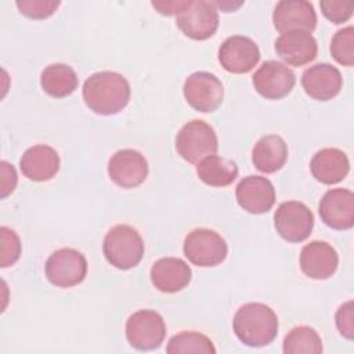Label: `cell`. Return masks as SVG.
<instances>
[{
	"mask_svg": "<svg viewBox=\"0 0 354 354\" xmlns=\"http://www.w3.org/2000/svg\"><path fill=\"white\" fill-rule=\"evenodd\" d=\"M130 93L127 79L112 71L93 73L86 79L82 88L84 104L100 115H115L124 109Z\"/></svg>",
	"mask_w": 354,
	"mask_h": 354,
	"instance_id": "obj_1",
	"label": "cell"
},
{
	"mask_svg": "<svg viewBox=\"0 0 354 354\" xmlns=\"http://www.w3.org/2000/svg\"><path fill=\"white\" fill-rule=\"evenodd\" d=\"M236 337L249 347L270 344L278 333V317L264 303H246L241 306L232 319Z\"/></svg>",
	"mask_w": 354,
	"mask_h": 354,
	"instance_id": "obj_2",
	"label": "cell"
},
{
	"mask_svg": "<svg viewBox=\"0 0 354 354\" xmlns=\"http://www.w3.org/2000/svg\"><path fill=\"white\" fill-rule=\"evenodd\" d=\"M102 253L115 268L130 270L144 256V241L131 225L118 224L106 232L102 242Z\"/></svg>",
	"mask_w": 354,
	"mask_h": 354,
	"instance_id": "obj_3",
	"label": "cell"
},
{
	"mask_svg": "<svg viewBox=\"0 0 354 354\" xmlns=\"http://www.w3.org/2000/svg\"><path fill=\"white\" fill-rule=\"evenodd\" d=\"M218 141L214 129L201 119L185 123L176 136V149L189 163L198 165L202 159L216 155Z\"/></svg>",
	"mask_w": 354,
	"mask_h": 354,
	"instance_id": "obj_4",
	"label": "cell"
},
{
	"mask_svg": "<svg viewBox=\"0 0 354 354\" xmlns=\"http://www.w3.org/2000/svg\"><path fill=\"white\" fill-rule=\"evenodd\" d=\"M184 256L198 267L221 264L228 253L224 238L209 228H195L185 236Z\"/></svg>",
	"mask_w": 354,
	"mask_h": 354,
	"instance_id": "obj_5",
	"label": "cell"
},
{
	"mask_svg": "<svg viewBox=\"0 0 354 354\" xmlns=\"http://www.w3.org/2000/svg\"><path fill=\"white\" fill-rule=\"evenodd\" d=\"M44 271L51 285L58 288H72L86 278L87 260L79 250L62 248L48 256Z\"/></svg>",
	"mask_w": 354,
	"mask_h": 354,
	"instance_id": "obj_6",
	"label": "cell"
},
{
	"mask_svg": "<svg viewBox=\"0 0 354 354\" xmlns=\"http://www.w3.org/2000/svg\"><path fill=\"white\" fill-rule=\"evenodd\" d=\"M176 24L187 37L206 40L218 28V12L213 1L188 0L176 15Z\"/></svg>",
	"mask_w": 354,
	"mask_h": 354,
	"instance_id": "obj_7",
	"label": "cell"
},
{
	"mask_svg": "<svg viewBox=\"0 0 354 354\" xmlns=\"http://www.w3.org/2000/svg\"><path fill=\"white\" fill-rule=\"evenodd\" d=\"M165 336V319L153 310H138L126 321L127 342L137 350H155L163 343Z\"/></svg>",
	"mask_w": 354,
	"mask_h": 354,
	"instance_id": "obj_8",
	"label": "cell"
},
{
	"mask_svg": "<svg viewBox=\"0 0 354 354\" xmlns=\"http://www.w3.org/2000/svg\"><path fill=\"white\" fill-rule=\"evenodd\" d=\"M185 101L198 112H214L223 102L224 87L220 79L210 72H194L184 83Z\"/></svg>",
	"mask_w": 354,
	"mask_h": 354,
	"instance_id": "obj_9",
	"label": "cell"
},
{
	"mask_svg": "<svg viewBox=\"0 0 354 354\" xmlns=\"http://www.w3.org/2000/svg\"><path fill=\"white\" fill-rule=\"evenodd\" d=\"M274 225L281 238L288 242L306 241L314 227L313 212L297 201L282 202L274 214Z\"/></svg>",
	"mask_w": 354,
	"mask_h": 354,
	"instance_id": "obj_10",
	"label": "cell"
},
{
	"mask_svg": "<svg viewBox=\"0 0 354 354\" xmlns=\"http://www.w3.org/2000/svg\"><path fill=\"white\" fill-rule=\"evenodd\" d=\"M296 84V76L290 68L279 61H266L253 75L256 91L267 100L286 97Z\"/></svg>",
	"mask_w": 354,
	"mask_h": 354,
	"instance_id": "obj_11",
	"label": "cell"
},
{
	"mask_svg": "<svg viewBox=\"0 0 354 354\" xmlns=\"http://www.w3.org/2000/svg\"><path fill=\"white\" fill-rule=\"evenodd\" d=\"M260 59L257 44L248 36H230L218 48V61L230 73H248Z\"/></svg>",
	"mask_w": 354,
	"mask_h": 354,
	"instance_id": "obj_12",
	"label": "cell"
},
{
	"mask_svg": "<svg viewBox=\"0 0 354 354\" xmlns=\"http://www.w3.org/2000/svg\"><path fill=\"white\" fill-rule=\"evenodd\" d=\"M108 176L122 188H136L142 184L148 176V162L144 155L136 149H120L115 152L108 162Z\"/></svg>",
	"mask_w": 354,
	"mask_h": 354,
	"instance_id": "obj_13",
	"label": "cell"
},
{
	"mask_svg": "<svg viewBox=\"0 0 354 354\" xmlns=\"http://www.w3.org/2000/svg\"><path fill=\"white\" fill-rule=\"evenodd\" d=\"M272 24L281 33L290 30L313 32L317 26L314 6L306 0H281L272 11Z\"/></svg>",
	"mask_w": 354,
	"mask_h": 354,
	"instance_id": "obj_14",
	"label": "cell"
},
{
	"mask_svg": "<svg viewBox=\"0 0 354 354\" xmlns=\"http://www.w3.org/2000/svg\"><path fill=\"white\" fill-rule=\"evenodd\" d=\"M321 220L333 230H350L354 225V194L346 188L325 192L318 207Z\"/></svg>",
	"mask_w": 354,
	"mask_h": 354,
	"instance_id": "obj_15",
	"label": "cell"
},
{
	"mask_svg": "<svg viewBox=\"0 0 354 354\" xmlns=\"http://www.w3.org/2000/svg\"><path fill=\"white\" fill-rule=\"evenodd\" d=\"M238 205L252 214L267 213L275 203V189L272 183L261 176L243 177L236 188Z\"/></svg>",
	"mask_w": 354,
	"mask_h": 354,
	"instance_id": "obj_16",
	"label": "cell"
},
{
	"mask_svg": "<svg viewBox=\"0 0 354 354\" xmlns=\"http://www.w3.org/2000/svg\"><path fill=\"white\" fill-rule=\"evenodd\" d=\"M337 264L339 256L328 242L311 241L300 252V268L311 279L330 278L336 272Z\"/></svg>",
	"mask_w": 354,
	"mask_h": 354,
	"instance_id": "obj_17",
	"label": "cell"
},
{
	"mask_svg": "<svg viewBox=\"0 0 354 354\" xmlns=\"http://www.w3.org/2000/svg\"><path fill=\"white\" fill-rule=\"evenodd\" d=\"M301 86L307 95L318 101H329L336 97L343 86L340 71L330 64H315L301 75Z\"/></svg>",
	"mask_w": 354,
	"mask_h": 354,
	"instance_id": "obj_18",
	"label": "cell"
},
{
	"mask_svg": "<svg viewBox=\"0 0 354 354\" xmlns=\"http://www.w3.org/2000/svg\"><path fill=\"white\" fill-rule=\"evenodd\" d=\"M275 51L288 65L303 66L317 57L318 44L310 32L290 30L275 40Z\"/></svg>",
	"mask_w": 354,
	"mask_h": 354,
	"instance_id": "obj_19",
	"label": "cell"
},
{
	"mask_svg": "<svg viewBox=\"0 0 354 354\" xmlns=\"http://www.w3.org/2000/svg\"><path fill=\"white\" fill-rule=\"evenodd\" d=\"M152 285L165 293H176L184 289L192 278L189 266L178 257H162L151 267Z\"/></svg>",
	"mask_w": 354,
	"mask_h": 354,
	"instance_id": "obj_20",
	"label": "cell"
},
{
	"mask_svg": "<svg viewBox=\"0 0 354 354\" xmlns=\"http://www.w3.org/2000/svg\"><path fill=\"white\" fill-rule=\"evenodd\" d=\"M19 169L32 181H48L59 170L58 152L50 145H33L21 156Z\"/></svg>",
	"mask_w": 354,
	"mask_h": 354,
	"instance_id": "obj_21",
	"label": "cell"
},
{
	"mask_svg": "<svg viewBox=\"0 0 354 354\" xmlns=\"http://www.w3.org/2000/svg\"><path fill=\"white\" fill-rule=\"evenodd\" d=\"M310 170L313 177L326 185L337 184L350 171L347 155L337 148H322L311 159Z\"/></svg>",
	"mask_w": 354,
	"mask_h": 354,
	"instance_id": "obj_22",
	"label": "cell"
},
{
	"mask_svg": "<svg viewBox=\"0 0 354 354\" xmlns=\"http://www.w3.org/2000/svg\"><path fill=\"white\" fill-rule=\"evenodd\" d=\"M288 159V145L281 136L268 134L261 137L252 149V162L261 173H275Z\"/></svg>",
	"mask_w": 354,
	"mask_h": 354,
	"instance_id": "obj_23",
	"label": "cell"
},
{
	"mask_svg": "<svg viewBox=\"0 0 354 354\" xmlns=\"http://www.w3.org/2000/svg\"><path fill=\"white\" fill-rule=\"evenodd\" d=\"M79 84L75 69L66 64H51L40 75V86L44 93L54 98L71 95Z\"/></svg>",
	"mask_w": 354,
	"mask_h": 354,
	"instance_id": "obj_24",
	"label": "cell"
},
{
	"mask_svg": "<svg viewBox=\"0 0 354 354\" xmlns=\"http://www.w3.org/2000/svg\"><path fill=\"white\" fill-rule=\"evenodd\" d=\"M196 174L206 185L227 187L238 177V166L228 158L210 155L198 163Z\"/></svg>",
	"mask_w": 354,
	"mask_h": 354,
	"instance_id": "obj_25",
	"label": "cell"
},
{
	"mask_svg": "<svg viewBox=\"0 0 354 354\" xmlns=\"http://www.w3.org/2000/svg\"><path fill=\"white\" fill-rule=\"evenodd\" d=\"M285 354H319L322 340L318 332L307 325L293 328L283 339Z\"/></svg>",
	"mask_w": 354,
	"mask_h": 354,
	"instance_id": "obj_26",
	"label": "cell"
},
{
	"mask_svg": "<svg viewBox=\"0 0 354 354\" xmlns=\"http://www.w3.org/2000/svg\"><path fill=\"white\" fill-rule=\"evenodd\" d=\"M166 351L169 354H183V353L214 354L216 348L213 346V342L206 335L195 330H184L170 337Z\"/></svg>",
	"mask_w": 354,
	"mask_h": 354,
	"instance_id": "obj_27",
	"label": "cell"
},
{
	"mask_svg": "<svg viewBox=\"0 0 354 354\" xmlns=\"http://www.w3.org/2000/svg\"><path fill=\"white\" fill-rule=\"evenodd\" d=\"M330 54L336 62L344 66L354 65V28L339 29L330 41Z\"/></svg>",
	"mask_w": 354,
	"mask_h": 354,
	"instance_id": "obj_28",
	"label": "cell"
},
{
	"mask_svg": "<svg viewBox=\"0 0 354 354\" xmlns=\"http://www.w3.org/2000/svg\"><path fill=\"white\" fill-rule=\"evenodd\" d=\"M1 241V259L0 266L3 268L12 266L21 256V241L14 230L8 227H0Z\"/></svg>",
	"mask_w": 354,
	"mask_h": 354,
	"instance_id": "obj_29",
	"label": "cell"
},
{
	"mask_svg": "<svg viewBox=\"0 0 354 354\" xmlns=\"http://www.w3.org/2000/svg\"><path fill=\"white\" fill-rule=\"evenodd\" d=\"M21 14L32 19H44L54 14L59 1L55 0H22L15 3Z\"/></svg>",
	"mask_w": 354,
	"mask_h": 354,
	"instance_id": "obj_30",
	"label": "cell"
},
{
	"mask_svg": "<svg viewBox=\"0 0 354 354\" xmlns=\"http://www.w3.org/2000/svg\"><path fill=\"white\" fill-rule=\"evenodd\" d=\"M321 11L333 24H343L348 21L354 11L353 1H343V0H329L319 3Z\"/></svg>",
	"mask_w": 354,
	"mask_h": 354,
	"instance_id": "obj_31",
	"label": "cell"
},
{
	"mask_svg": "<svg viewBox=\"0 0 354 354\" xmlns=\"http://www.w3.org/2000/svg\"><path fill=\"white\" fill-rule=\"evenodd\" d=\"M353 300L343 303L336 311V326L340 335L348 340L354 339V317H353Z\"/></svg>",
	"mask_w": 354,
	"mask_h": 354,
	"instance_id": "obj_32",
	"label": "cell"
},
{
	"mask_svg": "<svg viewBox=\"0 0 354 354\" xmlns=\"http://www.w3.org/2000/svg\"><path fill=\"white\" fill-rule=\"evenodd\" d=\"M17 185V173L12 165L1 160V198L10 195Z\"/></svg>",
	"mask_w": 354,
	"mask_h": 354,
	"instance_id": "obj_33",
	"label": "cell"
},
{
	"mask_svg": "<svg viewBox=\"0 0 354 354\" xmlns=\"http://www.w3.org/2000/svg\"><path fill=\"white\" fill-rule=\"evenodd\" d=\"M188 0H171V1H152V7L163 15H177Z\"/></svg>",
	"mask_w": 354,
	"mask_h": 354,
	"instance_id": "obj_34",
	"label": "cell"
}]
</instances>
